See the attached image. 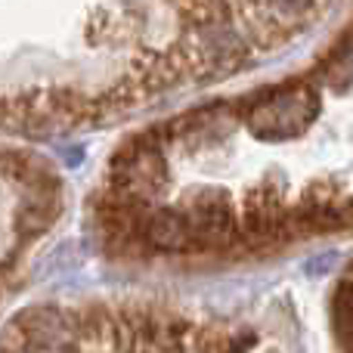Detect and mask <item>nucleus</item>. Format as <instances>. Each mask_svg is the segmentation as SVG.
Instances as JSON below:
<instances>
[{
    "label": "nucleus",
    "mask_w": 353,
    "mask_h": 353,
    "mask_svg": "<svg viewBox=\"0 0 353 353\" xmlns=\"http://www.w3.org/2000/svg\"><path fill=\"white\" fill-rule=\"evenodd\" d=\"M316 105H319V99L310 84H285V87H273V90L248 99L242 115L257 137L282 140V137L301 134L313 121Z\"/></svg>",
    "instance_id": "f257e3e1"
}]
</instances>
